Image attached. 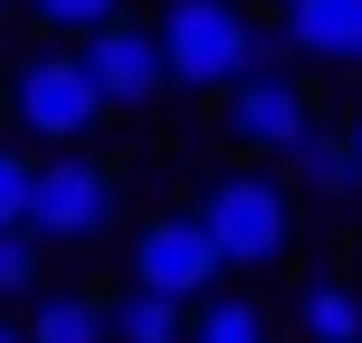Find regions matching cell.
I'll return each instance as SVG.
<instances>
[{"label":"cell","instance_id":"1","mask_svg":"<svg viewBox=\"0 0 362 343\" xmlns=\"http://www.w3.org/2000/svg\"><path fill=\"white\" fill-rule=\"evenodd\" d=\"M200 229H210L219 267H276V257L296 248V191L276 181L267 163H238V172H210V191H200Z\"/></svg>","mask_w":362,"mask_h":343},{"label":"cell","instance_id":"2","mask_svg":"<svg viewBox=\"0 0 362 343\" xmlns=\"http://www.w3.org/2000/svg\"><path fill=\"white\" fill-rule=\"evenodd\" d=\"M153 48H163V76H172V86L219 95V86H238V76L267 57V38H257V19L238 10V0H163Z\"/></svg>","mask_w":362,"mask_h":343},{"label":"cell","instance_id":"3","mask_svg":"<svg viewBox=\"0 0 362 343\" xmlns=\"http://www.w3.org/2000/svg\"><path fill=\"white\" fill-rule=\"evenodd\" d=\"M115 219H124V172L95 163L86 144H57L29 172V238L38 248H95Z\"/></svg>","mask_w":362,"mask_h":343},{"label":"cell","instance_id":"4","mask_svg":"<svg viewBox=\"0 0 362 343\" xmlns=\"http://www.w3.org/2000/svg\"><path fill=\"white\" fill-rule=\"evenodd\" d=\"M10 115H19L29 144H86V134L105 124V95H95V76H86L76 48H38V57H19V76H10Z\"/></svg>","mask_w":362,"mask_h":343},{"label":"cell","instance_id":"5","mask_svg":"<svg viewBox=\"0 0 362 343\" xmlns=\"http://www.w3.org/2000/svg\"><path fill=\"white\" fill-rule=\"evenodd\" d=\"M219 124H229V144L248 153V163H286L315 134V95H305V76H286V67L257 57L238 86H219Z\"/></svg>","mask_w":362,"mask_h":343},{"label":"cell","instance_id":"6","mask_svg":"<svg viewBox=\"0 0 362 343\" xmlns=\"http://www.w3.org/2000/svg\"><path fill=\"white\" fill-rule=\"evenodd\" d=\"M219 277H229V267H219L210 229H200L191 210H163V219H144V229H134V286L172 296V306H200Z\"/></svg>","mask_w":362,"mask_h":343},{"label":"cell","instance_id":"7","mask_svg":"<svg viewBox=\"0 0 362 343\" xmlns=\"http://www.w3.org/2000/svg\"><path fill=\"white\" fill-rule=\"evenodd\" d=\"M76 57H86L105 115H144V105H163V95H172L163 48H153V19H105L95 38H76Z\"/></svg>","mask_w":362,"mask_h":343},{"label":"cell","instance_id":"8","mask_svg":"<svg viewBox=\"0 0 362 343\" xmlns=\"http://www.w3.org/2000/svg\"><path fill=\"white\" fill-rule=\"evenodd\" d=\"M276 48L305 57V67H353L362 0H276Z\"/></svg>","mask_w":362,"mask_h":343},{"label":"cell","instance_id":"9","mask_svg":"<svg viewBox=\"0 0 362 343\" xmlns=\"http://www.w3.org/2000/svg\"><path fill=\"white\" fill-rule=\"evenodd\" d=\"M19 343H105V296H86V286H38Z\"/></svg>","mask_w":362,"mask_h":343},{"label":"cell","instance_id":"10","mask_svg":"<svg viewBox=\"0 0 362 343\" xmlns=\"http://www.w3.org/2000/svg\"><path fill=\"white\" fill-rule=\"evenodd\" d=\"M296 343H362V286L353 277H305V296H296Z\"/></svg>","mask_w":362,"mask_h":343},{"label":"cell","instance_id":"11","mask_svg":"<svg viewBox=\"0 0 362 343\" xmlns=\"http://www.w3.org/2000/svg\"><path fill=\"white\" fill-rule=\"evenodd\" d=\"M296 172H305V191L315 200H362V163H353V134H334L325 115H315V134L286 153Z\"/></svg>","mask_w":362,"mask_h":343},{"label":"cell","instance_id":"12","mask_svg":"<svg viewBox=\"0 0 362 343\" xmlns=\"http://www.w3.org/2000/svg\"><path fill=\"white\" fill-rule=\"evenodd\" d=\"M181 325H191V306H172V296H153V286L105 296V343H181Z\"/></svg>","mask_w":362,"mask_h":343},{"label":"cell","instance_id":"13","mask_svg":"<svg viewBox=\"0 0 362 343\" xmlns=\"http://www.w3.org/2000/svg\"><path fill=\"white\" fill-rule=\"evenodd\" d=\"M181 343H276V325H267V306L257 296H200L191 306V325H181Z\"/></svg>","mask_w":362,"mask_h":343},{"label":"cell","instance_id":"14","mask_svg":"<svg viewBox=\"0 0 362 343\" xmlns=\"http://www.w3.org/2000/svg\"><path fill=\"white\" fill-rule=\"evenodd\" d=\"M19 10H29L57 48H76V38H95L105 19H124V0H19Z\"/></svg>","mask_w":362,"mask_h":343},{"label":"cell","instance_id":"15","mask_svg":"<svg viewBox=\"0 0 362 343\" xmlns=\"http://www.w3.org/2000/svg\"><path fill=\"white\" fill-rule=\"evenodd\" d=\"M38 267H48V248H38L29 229H0V306L38 296Z\"/></svg>","mask_w":362,"mask_h":343},{"label":"cell","instance_id":"16","mask_svg":"<svg viewBox=\"0 0 362 343\" xmlns=\"http://www.w3.org/2000/svg\"><path fill=\"white\" fill-rule=\"evenodd\" d=\"M29 153H19V144H0V229H29Z\"/></svg>","mask_w":362,"mask_h":343},{"label":"cell","instance_id":"17","mask_svg":"<svg viewBox=\"0 0 362 343\" xmlns=\"http://www.w3.org/2000/svg\"><path fill=\"white\" fill-rule=\"evenodd\" d=\"M344 134H353V163H362V115H353V124H344Z\"/></svg>","mask_w":362,"mask_h":343},{"label":"cell","instance_id":"18","mask_svg":"<svg viewBox=\"0 0 362 343\" xmlns=\"http://www.w3.org/2000/svg\"><path fill=\"white\" fill-rule=\"evenodd\" d=\"M0 343H19V325H0Z\"/></svg>","mask_w":362,"mask_h":343},{"label":"cell","instance_id":"19","mask_svg":"<svg viewBox=\"0 0 362 343\" xmlns=\"http://www.w3.org/2000/svg\"><path fill=\"white\" fill-rule=\"evenodd\" d=\"M10 10H19V0H0V19H10Z\"/></svg>","mask_w":362,"mask_h":343},{"label":"cell","instance_id":"20","mask_svg":"<svg viewBox=\"0 0 362 343\" xmlns=\"http://www.w3.org/2000/svg\"><path fill=\"white\" fill-rule=\"evenodd\" d=\"M353 67H362V48H353Z\"/></svg>","mask_w":362,"mask_h":343}]
</instances>
